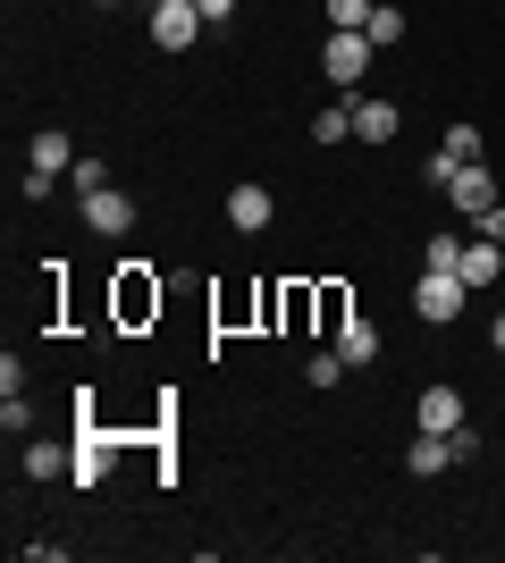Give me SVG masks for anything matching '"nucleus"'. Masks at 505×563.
<instances>
[{
	"label": "nucleus",
	"instance_id": "16",
	"mask_svg": "<svg viewBox=\"0 0 505 563\" xmlns=\"http://www.w3.org/2000/svg\"><path fill=\"white\" fill-rule=\"evenodd\" d=\"M312 143H354V110H345V101H329V110L312 118Z\"/></svg>",
	"mask_w": 505,
	"mask_h": 563
},
{
	"label": "nucleus",
	"instance_id": "13",
	"mask_svg": "<svg viewBox=\"0 0 505 563\" xmlns=\"http://www.w3.org/2000/svg\"><path fill=\"white\" fill-rule=\"evenodd\" d=\"M270 211H278V202H270V186H237V194H228V228H244V235H262Z\"/></svg>",
	"mask_w": 505,
	"mask_h": 563
},
{
	"label": "nucleus",
	"instance_id": "11",
	"mask_svg": "<svg viewBox=\"0 0 505 563\" xmlns=\"http://www.w3.org/2000/svg\"><path fill=\"white\" fill-rule=\"evenodd\" d=\"M463 454H455V438H438V429H421L413 438V454H405V471H421V479H438V471H455Z\"/></svg>",
	"mask_w": 505,
	"mask_h": 563
},
{
	"label": "nucleus",
	"instance_id": "5",
	"mask_svg": "<svg viewBox=\"0 0 505 563\" xmlns=\"http://www.w3.org/2000/svg\"><path fill=\"white\" fill-rule=\"evenodd\" d=\"M447 202H455V211L481 228V219L497 211V177H488V161H463V168H455V186H447Z\"/></svg>",
	"mask_w": 505,
	"mask_h": 563
},
{
	"label": "nucleus",
	"instance_id": "8",
	"mask_svg": "<svg viewBox=\"0 0 505 563\" xmlns=\"http://www.w3.org/2000/svg\"><path fill=\"white\" fill-rule=\"evenodd\" d=\"M68 168H76V143H68V126H43V135H34V168H25V177H51V186H59Z\"/></svg>",
	"mask_w": 505,
	"mask_h": 563
},
{
	"label": "nucleus",
	"instance_id": "25",
	"mask_svg": "<svg viewBox=\"0 0 505 563\" xmlns=\"http://www.w3.org/2000/svg\"><path fill=\"white\" fill-rule=\"evenodd\" d=\"M481 235H488V244H505V202H497V211L481 219Z\"/></svg>",
	"mask_w": 505,
	"mask_h": 563
},
{
	"label": "nucleus",
	"instance_id": "18",
	"mask_svg": "<svg viewBox=\"0 0 505 563\" xmlns=\"http://www.w3.org/2000/svg\"><path fill=\"white\" fill-rule=\"evenodd\" d=\"M371 9H380V0H329V34H362Z\"/></svg>",
	"mask_w": 505,
	"mask_h": 563
},
{
	"label": "nucleus",
	"instance_id": "23",
	"mask_svg": "<svg viewBox=\"0 0 505 563\" xmlns=\"http://www.w3.org/2000/svg\"><path fill=\"white\" fill-rule=\"evenodd\" d=\"M59 471H68L59 446H25V479H59Z\"/></svg>",
	"mask_w": 505,
	"mask_h": 563
},
{
	"label": "nucleus",
	"instance_id": "12",
	"mask_svg": "<svg viewBox=\"0 0 505 563\" xmlns=\"http://www.w3.org/2000/svg\"><path fill=\"white\" fill-rule=\"evenodd\" d=\"M396 126H405L396 101H354V143H396Z\"/></svg>",
	"mask_w": 505,
	"mask_h": 563
},
{
	"label": "nucleus",
	"instance_id": "1",
	"mask_svg": "<svg viewBox=\"0 0 505 563\" xmlns=\"http://www.w3.org/2000/svg\"><path fill=\"white\" fill-rule=\"evenodd\" d=\"M110 454H119V438H110V429L94 421V387H85V396H76V446H68V479H76V488H101V479H110Z\"/></svg>",
	"mask_w": 505,
	"mask_h": 563
},
{
	"label": "nucleus",
	"instance_id": "10",
	"mask_svg": "<svg viewBox=\"0 0 505 563\" xmlns=\"http://www.w3.org/2000/svg\"><path fill=\"white\" fill-rule=\"evenodd\" d=\"M329 345L345 353V371H371V362H380V329H371V320H362V311H354V320H345V329L329 336Z\"/></svg>",
	"mask_w": 505,
	"mask_h": 563
},
{
	"label": "nucleus",
	"instance_id": "24",
	"mask_svg": "<svg viewBox=\"0 0 505 563\" xmlns=\"http://www.w3.org/2000/svg\"><path fill=\"white\" fill-rule=\"evenodd\" d=\"M194 9H202V25H228V18H237V0H194Z\"/></svg>",
	"mask_w": 505,
	"mask_h": 563
},
{
	"label": "nucleus",
	"instance_id": "26",
	"mask_svg": "<svg viewBox=\"0 0 505 563\" xmlns=\"http://www.w3.org/2000/svg\"><path fill=\"white\" fill-rule=\"evenodd\" d=\"M488 345H497V353H505V311H497V320H488Z\"/></svg>",
	"mask_w": 505,
	"mask_h": 563
},
{
	"label": "nucleus",
	"instance_id": "6",
	"mask_svg": "<svg viewBox=\"0 0 505 563\" xmlns=\"http://www.w3.org/2000/svg\"><path fill=\"white\" fill-rule=\"evenodd\" d=\"M194 34H202V9H194V0H152V43L161 51H186Z\"/></svg>",
	"mask_w": 505,
	"mask_h": 563
},
{
	"label": "nucleus",
	"instance_id": "4",
	"mask_svg": "<svg viewBox=\"0 0 505 563\" xmlns=\"http://www.w3.org/2000/svg\"><path fill=\"white\" fill-rule=\"evenodd\" d=\"M144 320H161V278L144 261H119V329H144Z\"/></svg>",
	"mask_w": 505,
	"mask_h": 563
},
{
	"label": "nucleus",
	"instance_id": "19",
	"mask_svg": "<svg viewBox=\"0 0 505 563\" xmlns=\"http://www.w3.org/2000/svg\"><path fill=\"white\" fill-rule=\"evenodd\" d=\"M438 152H447V161H481V126H472V118H455V126H447V143H438Z\"/></svg>",
	"mask_w": 505,
	"mask_h": 563
},
{
	"label": "nucleus",
	"instance_id": "9",
	"mask_svg": "<svg viewBox=\"0 0 505 563\" xmlns=\"http://www.w3.org/2000/svg\"><path fill=\"white\" fill-rule=\"evenodd\" d=\"M421 429H438V438H455V429H463V396L447 387V378L421 387Z\"/></svg>",
	"mask_w": 505,
	"mask_h": 563
},
{
	"label": "nucleus",
	"instance_id": "7",
	"mask_svg": "<svg viewBox=\"0 0 505 563\" xmlns=\"http://www.w3.org/2000/svg\"><path fill=\"white\" fill-rule=\"evenodd\" d=\"M76 211H85V228H94V235H127V228H135V202H127L119 186H101V194H85V202H76Z\"/></svg>",
	"mask_w": 505,
	"mask_h": 563
},
{
	"label": "nucleus",
	"instance_id": "3",
	"mask_svg": "<svg viewBox=\"0 0 505 563\" xmlns=\"http://www.w3.org/2000/svg\"><path fill=\"white\" fill-rule=\"evenodd\" d=\"M463 295H472V286H463L455 269H421V278H413V311H421L430 329H447V320H455Z\"/></svg>",
	"mask_w": 505,
	"mask_h": 563
},
{
	"label": "nucleus",
	"instance_id": "22",
	"mask_svg": "<svg viewBox=\"0 0 505 563\" xmlns=\"http://www.w3.org/2000/svg\"><path fill=\"white\" fill-rule=\"evenodd\" d=\"M68 186H76V202H85V194H101V186H110V168H101L94 152H85V161L68 168Z\"/></svg>",
	"mask_w": 505,
	"mask_h": 563
},
{
	"label": "nucleus",
	"instance_id": "15",
	"mask_svg": "<svg viewBox=\"0 0 505 563\" xmlns=\"http://www.w3.org/2000/svg\"><path fill=\"white\" fill-rule=\"evenodd\" d=\"M312 311H320V329H345V320H354V303H345V286H312Z\"/></svg>",
	"mask_w": 505,
	"mask_h": 563
},
{
	"label": "nucleus",
	"instance_id": "17",
	"mask_svg": "<svg viewBox=\"0 0 505 563\" xmlns=\"http://www.w3.org/2000/svg\"><path fill=\"white\" fill-rule=\"evenodd\" d=\"M362 34H371V43H380V51H396V43H405V9H387V0H380V9H371V25H362Z\"/></svg>",
	"mask_w": 505,
	"mask_h": 563
},
{
	"label": "nucleus",
	"instance_id": "27",
	"mask_svg": "<svg viewBox=\"0 0 505 563\" xmlns=\"http://www.w3.org/2000/svg\"><path fill=\"white\" fill-rule=\"evenodd\" d=\"M101 9H119V0H101Z\"/></svg>",
	"mask_w": 505,
	"mask_h": 563
},
{
	"label": "nucleus",
	"instance_id": "14",
	"mask_svg": "<svg viewBox=\"0 0 505 563\" xmlns=\"http://www.w3.org/2000/svg\"><path fill=\"white\" fill-rule=\"evenodd\" d=\"M463 286H488V278H505V244H488V235H472L463 244V269H455Z\"/></svg>",
	"mask_w": 505,
	"mask_h": 563
},
{
	"label": "nucleus",
	"instance_id": "20",
	"mask_svg": "<svg viewBox=\"0 0 505 563\" xmlns=\"http://www.w3.org/2000/svg\"><path fill=\"white\" fill-rule=\"evenodd\" d=\"M421 269H463V235H430V244H421Z\"/></svg>",
	"mask_w": 505,
	"mask_h": 563
},
{
	"label": "nucleus",
	"instance_id": "2",
	"mask_svg": "<svg viewBox=\"0 0 505 563\" xmlns=\"http://www.w3.org/2000/svg\"><path fill=\"white\" fill-rule=\"evenodd\" d=\"M371 59H380L371 34H329V43H320V76H329L337 93H354L362 76H371Z\"/></svg>",
	"mask_w": 505,
	"mask_h": 563
},
{
	"label": "nucleus",
	"instance_id": "21",
	"mask_svg": "<svg viewBox=\"0 0 505 563\" xmlns=\"http://www.w3.org/2000/svg\"><path fill=\"white\" fill-rule=\"evenodd\" d=\"M337 378H345V353H312V362H304V387H337Z\"/></svg>",
	"mask_w": 505,
	"mask_h": 563
}]
</instances>
